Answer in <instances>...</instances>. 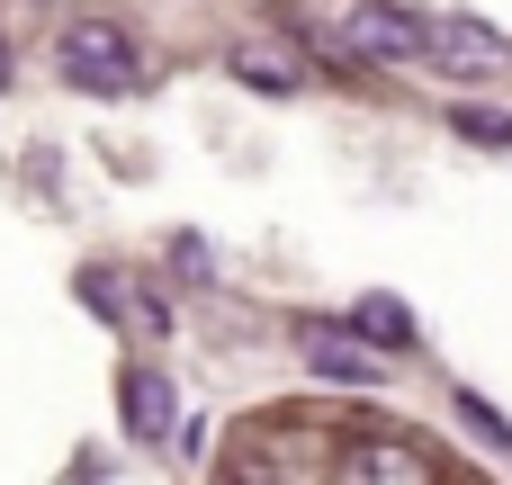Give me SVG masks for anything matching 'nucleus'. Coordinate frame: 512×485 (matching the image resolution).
I'll return each instance as SVG.
<instances>
[{
	"instance_id": "nucleus-1",
	"label": "nucleus",
	"mask_w": 512,
	"mask_h": 485,
	"mask_svg": "<svg viewBox=\"0 0 512 485\" xmlns=\"http://www.w3.org/2000/svg\"><path fill=\"white\" fill-rule=\"evenodd\" d=\"M297 36L342 72L351 63H423V18L396 0H342L333 18H297Z\"/></svg>"
},
{
	"instance_id": "nucleus-2",
	"label": "nucleus",
	"mask_w": 512,
	"mask_h": 485,
	"mask_svg": "<svg viewBox=\"0 0 512 485\" xmlns=\"http://www.w3.org/2000/svg\"><path fill=\"white\" fill-rule=\"evenodd\" d=\"M54 63H63V81H72V90H99V99L144 90V45H135L117 18H63Z\"/></svg>"
},
{
	"instance_id": "nucleus-3",
	"label": "nucleus",
	"mask_w": 512,
	"mask_h": 485,
	"mask_svg": "<svg viewBox=\"0 0 512 485\" xmlns=\"http://www.w3.org/2000/svg\"><path fill=\"white\" fill-rule=\"evenodd\" d=\"M414 18H423V63L468 72V81L512 72V36H495L486 18H468V9H414Z\"/></svg>"
},
{
	"instance_id": "nucleus-4",
	"label": "nucleus",
	"mask_w": 512,
	"mask_h": 485,
	"mask_svg": "<svg viewBox=\"0 0 512 485\" xmlns=\"http://www.w3.org/2000/svg\"><path fill=\"white\" fill-rule=\"evenodd\" d=\"M297 351H306V369L333 378V387H387V378H396L387 351H378L360 324H333V315H306V324H297Z\"/></svg>"
},
{
	"instance_id": "nucleus-5",
	"label": "nucleus",
	"mask_w": 512,
	"mask_h": 485,
	"mask_svg": "<svg viewBox=\"0 0 512 485\" xmlns=\"http://www.w3.org/2000/svg\"><path fill=\"white\" fill-rule=\"evenodd\" d=\"M81 306H99L117 333H135V342H162L171 333V306L144 288V279H126V270H81Z\"/></svg>"
},
{
	"instance_id": "nucleus-6",
	"label": "nucleus",
	"mask_w": 512,
	"mask_h": 485,
	"mask_svg": "<svg viewBox=\"0 0 512 485\" xmlns=\"http://www.w3.org/2000/svg\"><path fill=\"white\" fill-rule=\"evenodd\" d=\"M342 477H360V485H432V477H441V459L414 450V441H396V432H369V441L342 450Z\"/></svg>"
},
{
	"instance_id": "nucleus-7",
	"label": "nucleus",
	"mask_w": 512,
	"mask_h": 485,
	"mask_svg": "<svg viewBox=\"0 0 512 485\" xmlns=\"http://www.w3.org/2000/svg\"><path fill=\"white\" fill-rule=\"evenodd\" d=\"M117 414H126L135 441H171V432H180V396H171V378H162L153 360H126V378H117Z\"/></svg>"
},
{
	"instance_id": "nucleus-8",
	"label": "nucleus",
	"mask_w": 512,
	"mask_h": 485,
	"mask_svg": "<svg viewBox=\"0 0 512 485\" xmlns=\"http://www.w3.org/2000/svg\"><path fill=\"white\" fill-rule=\"evenodd\" d=\"M234 81H252V90H297L306 72H297L288 54H270V45H243V54H234Z\"/></svg>"
},
{
	"instance_id": "nucleus-9",
	"label": "nucleus",
	"mask_w": 512,
	"mask_h": 485,
	"mask_svg": "<svg viewBox=\"0 0 512 485\" xmlns=\"http://www.w3.org/2000/svg\"><path fill=\"white\" fill-rule=\"evenodd\" d=\"M351 324H360L369 342H414V315H405L396 297H360V306H351Z\"/></svg>"
},
{
	"instance_id": "nucleus-10",
	"label": "nucleus",
	"mask_w": 512,
	"mask_h": 485,
	"mask_svg": "<svg viewBox=\"0 0 512 485\" xmlns=\"http://www.w3.org/2000/svg\"><path fill=\"white\" fill-rule=\"evenodd\" d=\"M450 405H459V423H468V432H477L486 450H512V423H504V414H495V405H486V396H468V387H459Z\"/></svg>"
},
{
	"instance_id": "nucleus-11",
	"label": "nucleus",
	"mask_w": 512,
	"mask_h": 485,
	"mask_svg": "<svg viewBox=\"0 0 512 485\" xmlns=\"http://www.w3.org/2000/svg\"><path fill=\"white\" fill-rule=\"evenodd\" d=\"M450 135H468V144H495V153H504V144H512V117H504V108H450Z\"/></svg>"
},
{
	"instance_id": "nucleus-12",
	"label": "nucleus",
	"mask_w": 512,
	"mask_h": 485,
	"mask_svg": "<svg viewBox=\"0 0 512 485\" xmlns=\"http://www.w3.org/2000/svg\"><path fill=\"white\" fill-rule=\"evenodd\" d=\"M0 90H9V36H0Z\"/></svg>"
}]
</instances>
